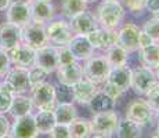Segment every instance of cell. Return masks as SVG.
I'll return each instance as SVG.
<instances>
[{"mask_svg": "<svg viewBox=\"0 0 159 138\" xmlns=\"http://www.w3.org/2000/svg\"><path fill=\"white\" fill-rule=\"evenodd\" d=\"M125 14L126 11L120 2H107V0H102L97 6V10L94 13L98 26L109 30H116L123 24Z\"/></svg>", "mask_w": 159, "mask_h": 138, "instance_id": "cell-1", "label": "cell"}, {"mask_svg": "<svg viewBox=\"0 0 159 138\" xmlns=\"http://www.w3.org/2000/svg\"><path fill=\"white\" fill-rule=\"evenodd\" d=\"M82 68H83V78L97 86L104 84L111 72V65L105 60L104 54H94L93 57L84 61Z\"/></svg>", "mask_w": 159, "mask_h": 138, "instance_id": "cell-2", "label": "cell"}, {"mask_svg": "<svg viewBox=\"0 0 159 138\" xmlns=\"http://www.w3.org/2000/svg\"><path fill=\"white\" fill-rule=\"evenodd\" d=\"M30 101L38 110H54L58 98L57 90L51 83L43 82L30 88Z\"/></svg>", "mask_w": 159, "mask_h": 138, "instance_id": "cell-3", "label": "cell"}, {"mask_svg": "<svg viewBox=\"0 0 159 138\" xmlns=\"http://www.w3.org/2000/svg\"><path fill=\"white\" fill-rule=\"evenodd\" d=\"M4 82L0 83V90L11 94V96H18V94H25L30 90L29 84V75L28 69L24 68H10L7 75L4 76Z\"/></svg>", "mask_w": 159, "mask_h": 138, "instance_id": "cell-4", "label": "cell"}, {"mask_svg": "<svg viewBox=\"0 0 159 138\" xmlns=\"http://www.w3.org/2000/svg\"><path fill=\"white\" fill-rule=\"evenodd\" d=\"M119 120H120V116L115 110L96 113L90 119L91 134H100L102 137H112L116 131Z\"/></svg>", "mask_w": 159, "mask_h": 138, "instance_id": "cell-5", "label": "cell"}, {"mask_svg": "<svg viewBox=\"0 0 159 138\" xmlns=\"http://www.w3.org/2000/svg\"><path fill=\"white\" fill-rule=\"evenodd\" d=\"M21 42L26 44L32 50H40L48 44L46 25L38 22H28L21 28Z\"/></svg>", "mask_w": 159, "mask_h": 138, "instance_id": "cell-6", "label": "cell"}, {"mask_svg": "<svg viewBox=\"0 0 159 138\" xmlns=\"http://www.w3.org/2000/svg\"><path fill=\"white\" fill-rule=\"evenodd\" d=\"M126 118L140 127H147L154 120V110L144 98H134L126 106Z\"/></svg>", "mask_w": 159, "mask_h": 138, "instance_id": "cell-7", "label": "cell"}, {"mask_svg": "<svg viewBox=\"0 0 159 138\" xmlns=\"http://www.w3.org/2000/svg\"><path fill=\"white\" fill-rule=\"evenodd\" d=\"M46 33H47L48 44L54 47H62L68 46L71 42L73 32L66 20H53L46 25Z\"/></svg>", "mask_w": 159, "mask_h": 138, "instance_id": "cell-8", "label": "cell"}, {"mask_svg": "<svg viewBox=\"0 0 159 138\" xmlns=\"http://www.w3.org/2000/svg\"><path fill=\"white\" fill-rule=\"evenodd\" d=\"M139 33L140 28L133 22H125L118 28L116 35V44L122 47L127 53L139 51Z\"/></svg>", "mask_w": 159, "mask_h": 138, "instance_id": "cell-9", "label": "cell"}, {"mask_svg": "<svg viewBox=\"0 0 159 138\" xmlns=\"http://www.w3.org/2000/svg\"><path fill=\"white\" fill-rule=\"evenodd\" d=\"M157 82L154 69H149L147 66L141 65L131 69V87L137 96H143L147 93L149 87Z\"/></svg>", "mask_w": 159, "mask_h": 138, "instance_id": "cell-10", "label": "cell"}, {"mask_svg": "<svg viewBox=\"0 0 159 138\" xmlns=\"http://www.w3.org/2000/svg\"><path fill=\"white\" fill-rule=\"evenodd\" d=\"M7 57L10 60V64L15 68L29 69L35 62V50H32L24 43H20L18 46L6 51Z\"/></svg>", "mask_w": 159, "mask_h": 138, "instance_id": "cell-11", "label": "cell"}, {"mask_svg": "<svg viewBox=\"0 0 159 138\" xmlns=\"http://www.w3.org/2000/svg\"><path fill=\"white\" fill-rule=\"evenodd\" d=\"M33 65L43 69L47 75L54 73L58 68V58H57V47L47 44L46 47L35 51V62Z\"/></svg>", "mask_w": 159, "mask_h": 138, "instance_id": "cell-12", "label": "cell"}, {"mask_svg": "<svg viewBox=\"0 0 159 138\" xmlns=\"http://www.w3.org/2000/svg\"><path fill=\"white\" fill-rule=\"evenodd\" d=\"M116 35H118V29L109 30V29H104V28L98 26L91 33H89L87 40L90 42V44L93 46L94 50L105 53L109 47L116 44Z\"/></svg>", "mask_w": 159, "mask_h": 138, "instance_id": "cell-13", "label": "cell"}, {"mask_svg": "<svg viewBox=\"0 0 159 138\" xmlns=\"http://www.w3.org/2000/svg\"><path fill=\"white\" fill-rule=\"evenodd\" d=\"M68 22H69V26H71L73 35H80V36H87L89 33H91L94 29L98 28V22L96 20V15L93 13H90L89 10L75 15Z\"/></svg>", "mask_w": 159, "mask_h": 138, "instance_id": "cell-14", "label": "cell"}, {"mask_svg": "<svg viewBox=\"0 0 159 138\" xmlns=\"http://www.w3.org/2000/svg\"><path fill=\"white\" fill-rule=\"evenodd\" d=\"M29 8L30 21L42 24V25H47L50 21L54 20V15H56V8H54L53 3L47 2V0H32Z\"/></svg>", "mask_w": 159, "mask_h": 138, "instance_id": "cell-15", "label": "cell"}, {"mask_svg": "<svg viewBox=\"0 0 159 138\" xmlns=\"http://www.w3.org/2000/svg\"><path fill=\"white\" fill-rule=\"evenodd\" d=\"M8 136L13 138H38L39 133L36 130L35 119H33L32 113L28 116H24V118L14 119V123L11 124Z\"/></svg>", "mask_w": 159, "mask_h": 138, "instance_id": "cell-16", "label": "cell"}, {"mask_svg": "<svg viewBox=\"0 0 159 138\" xmlns=\"http://www.w3.org/2000/svg\"><path fill=\"white\" fill-rule=\"evenodd\" d=\"M57 80L64 87H72L83 79V68L80 62L69 64V65L58 66L56 70Z\"/></svg>", "mask_w": 159, "mask_h": 138, "instance_id": "cell-17", "label": "cell"}, {"mask_svg": "<svg viewBox=\"0 0 159 138\" xmlns=\"http://www.w3.org/2000/svg\"><path fill=\"white\" fill-rule=\"evenodd\" d=\"M98 90V86L83 78L80 82H78L71 87V96L75 102L80 104V105H87Z\"/></svg>", "mask_w": 159, "mask_h": 138, "instance_id": "cell-18", "label": "cell"}, {"mask_svg": "<svg viewBox=\"0 0 159 138\" xmlns=\"http://www.w3.org/2000/svg\"><path fill=\"white\" fill-rule=\"evenodd\" d=\"M68 48L78 62H82V61L84 62L86 60L96 54V50L90 44V42L87 40V36L73 35L71 42L68 43Z\"/></svg>", "mask_w": 159, "mask_h": 138, "instance_id": "cell-19", "label": "cell"}, {"mask_svg": "<svg viewBox=\"0 0 159 138\" xmlns=\"http://www.w3.org/2000/svg\"><path fill=\"white\" fill-rule=\"evenodd\" d=\"M21 42V26L10 22L0 24V48L4 51L18 46Z\"/></svg>", "mask_w": 159, "mask_h": 138, "instance_id": "cell-20", "label": "cell"}, {"mask_svg": "<svg viewBox=\"0 0 159 138\" xmlns=\"http://www.w3.org/2000/svg\"><path fill=\"white\" fill-rule=\"evenodd\" d=\"M7 22L22 28L30 22V8L29 4L24 3H10L7 7Z\"/></svg>", "mask_w": 159, "mask_h": 138, "instance_id": "cell-21", "label": "cell"}, {"mask_svg": "<svg viewBox=\"0 0 159 138\" xmlns=\"http://www.w3.org/2000/svg\"><path fill=\"white\" fill-rule=\"evenodd\" d=\"M107 82L112 83L119 88L122 93H127L131 87V68L129 66H120V68H111Z\"/></svg>", "mask_w": 159, "mask_h": 138, "instance_id": "cell-22", "label": "cell"}, {"mask_svg": "<svg viewBox=\"0 0 159 138\" xmlns=\"http://www.w3.org/2000/svg\"><path fill=\"white\" fill-rule=\"evenodd\" d=\"M53 113H54V118H56V122L60 124H71L78 118V109L69 101L57 102Z\"/></svg>", "mask_w": 159, "mask_h": 138, "instance_id": "cell-23", "label": "cell"}, {"mask_svg": "<svg viewBox=\"0 0 159 138\" xmlns=\"http://www.w3.org/2000/svg\"><path fill=\"white\" fill-rule=\"evenodd\" d=\"M32 108L33 105H32V101H30V97H26L25 94H18V96L13 97L8 113L14 119L24 118V116H28L32 113Z\"/></svg>", "mask_w": 159, "mask_h": 138, "instance_id": "cell-24", "label": "cell"}, {"mask_svg": "<svg viewBox=\"0 0 159 138\" xmlns=\"http://www.w3.org/2000/svg\"><path fill=\"white\" fill-rule=\"evenodd\" d=\"M116 105V102L112 100L111 97H108L105 93L100 88L96 93V96L91 98V101L87 104L89 109L91 110L93 115L96 113H102V112H108V110H114Z\"/></svg>", "mask_w": 159, "mask_h": 138, "instance_id": "cell-25", "label": "cell"}, {"mask_svg": "<svg viewBox=\"0 0 159 138\" xmlns=\"http://www.w3.org/2000/svg\"><path fill=\"white\" fill-rule=\"evenodd\" d=\"M33 119L39 134H48L57 124L53 110H39L36 115H33Z\"/></svg>", "mask_w": 159, "mask_h": 138, "instance_id": "cell-26", "label": "cell"}, {"mask_svg": "<svg viewBox=\"0 0 159 138\" xmlns=\"http://www.w3.org/2000/svg\"><path fill=\"white\" fill-rule=\"evenodd\" d=\"M104 57L111 65V68H120V66H126L127 61H129V53L125 51L118 44H114L109 47L108 50L104 53Z\"/></svg>", "mask_w": 159, "mask_h": 138, "instance_id": "cell-27", "label": "cell"}, {"mask_svg": "<svg viewBox=\"0 0 159 138\" xmlns=\"http://www.w3.org/2000/svg\"><path fill=\"white\" fill-rule=\"evenodd\" d=\"M115 134H116V138H141L143 127H140L134 122L125 118L119 120Z\"/></svg>", "mask_w": 159, "mask_h": 138, "instance_id": "cell-28", "label": "cell"}, {"mask_svg": "<svg viewBox=\"0 0 159 138\" xmlns=\"http://www.w3.org/2000/svg\"><path fill=\"white\" fill-rule=\"evenodd\" d=\"M140 54V60H141V64L144 66L149 69H155L159 64V44L158 43H154V44L148 46L145 48H141L139 50Z\"/></svg>", "mask_w": 159, "mask_h": 138, "instance_id": "cell-29", "label": "cell"}, {"mask_svg": "<svg viewBox=\"0 0 159 138\" xmlns=\"http://www.w3.org/2000/svg\"><path fill=\"white\" fill-rule=\"evenodd\" d=\"M69 127V134L71 138H90L91 136V128H90V120L84 118H76Z\"/></svg>", "mask_w": 159, "mask_h": 138, "instance_id": "cell-30", "label": "cell"}, {"mask_svg": "<svg viewBox=\"0 0 159 138\" xmlns=\"http://www.w3.org/2000/svg\"><path fill=\"white\" fill-rule=\"evenodd\" d=\"M87 3L84 0H62L61 3V13L65 18L71 20L75 15L87 10Z\"/></svg>", "mask_w": 159, "mask_h": 138, "instance_id": "cell-31", "label": "cell"}, {"mask_svg": "<svg viewBox=\"0 0 159 138\" xmlns=\"http://www.w3.org/2000/svg\"><path fill=\"white\" fill-rule=\"evenodd\" d=\"M144 100L148 102V105L152 108V110H158L159 109V82L157 80L151 87L147 90V93L144 94Z\"/></svg>", "mask_w": 159, "mask_h": 138, "instance_id": "cell-32", "label": "cell"}, {"mask_svg": "<svg viewBox=\"0 0 159 138\" xmlns=\"http://www.w3.org/2000/svg\"><path fill=\"white\" fill-rule=\"evenodd\" d=\"M152 39L155 43H159V21L157 18L151 17L149 20L145 21V24L141 28Z\"/></svg>", "mask_w": 159, "mask_h": 138, "instance_id": "cell-33", "label": "cell"}, {"mask_svg": "<svg viewBox=\"0 0 159 138\" xmlns=\"http://www.w3.org/2000/svg\"><path fill=\"white\" fill-rule=\"evenodd\" d=\"M28 75H29L30 88L35 87V86H38V84H40V83L46 82V78H47V73H46L43 69L38 68V66H35V65H32L28 69Z\"/></svg>", "mask_w": 159, "mask_h": 138, "instance_id": "cell-34", "label": "cell"}, {"mask_svg": "<svg viewBox=\"0 0 159 138\" xmlns=\"http://www.w3.org/2000/svg\"><path fill=\"white\" fill-rule=\"evenodd\" d=\"M120 3L133 15H141L145 11V0H120Z\"/></svg>", "mask_w": 159, "mask_h": 138, "instance_id": "cell-35", "label": "cell"}, {"mask_svg": "<svg viewBox=\"0 0 159 138\" xmlns=\"http://www.w3.org/2000/svg\"><path fill=\"white\" fill-rule=\"evenodd\" d=\"M57 58H58V66L69 65V64H75L78 61L69 51L68 46H62V47H57Z\"/></svg>", "mask_w": 159, "mask_h": 138, "instance_id": "cell-36", "label": "cell"}, {"mask_svg": "<svg viewBox=\"0 0 159 138\" xmlns=\"http://www.w3.org/2000/svg\"><path fill=\"white\" fill-rule=\"evenodd\" d=\"M48 136H50V138H71L68 124H60V123H57L53 127V130L48 133Z\"/></svg>", "mask_w": 159, "mask_h": 138, "instance_id": "cell-37", "label": "cell"}, {"mask_svg": "<svg viewBox=\"0 0 159 138\" xmlns=\"http://www.w3.org/2000/svg\"><path fill=\"white\" fill-rule=\"evenodd\" d=\"M101 90H102L108 97H111L112 100L115 101V102H116V101H118L122 96H123V93H122V91L119 90L116 86H114L112 83H109V82H105V83H104Z\"/></svg>", "mask_w": 159, "mask_h": 138, "instance_id": "cell-38", "label": "cell"}, {"mask_svg": "<svg viewBox=\"0 0 159 138\" xmlns=\"http://www.w3.org/2000/svg\"><path fill=\"white\" fill-rule=\"evenodd\" d=\"M10 68H11V64L7 57V53L0 48V78H4L7 75V72L10 70Z\"/></svg>", "mask_w": 159, "mask_h": 138, "instance_id": "cell-39", "label": "cell"}, {"mask_svg": "<svg viewBox=\"0 0 159 138\" xmlns=\"http://www.w3.org/2000/svg\"><path fill=\"white\" fill-rule=\"evenodd\" d=\"M13 97L14 96H11V94L0 90V113L8 112L10 105H11V101H13Z\"/></svg>", "mask_w": 159, "mask_h": 138, "instance_id": "cell-40", "label": "cell"}, {"mask_svg": "<svg viewBox=\"0 0 159 138\" xmlns=\"http://www.w3.org/2000/svg\"><path fill=\"white\" fill-rule=\"evenodd\" d=\"M154 40H152L151 38H149L148 35L144 32L143 29H140V33H139V50H141V48H145L148 47V46L154 44Z\"/></svg>", "mask_w": 159, "mask_h": 138, "instance_id": "cell-41", "label": "cell"}, {"mask_svg": "<svg viewBox=\"0 0 159 138\" xmlns=\"http://www.w3.org/2000/svg\"><path fill=\"white\" fill-rule=\"evenodd\" d=\"M10 122H8V119L6 118L3 113H0V138L8 136V133H10Z\"/></svg>", "mask_w": 159, "mask_h": 138, "instance_id": "cell-42", "label": "cell"}, {"mask_svg": "<svg viewBox=\"0 0 159 138\" xmlns=\"http://www.w3.org/2000/svg\"><path fill=\"white\" fill-rule=\"evenodd\" d=\"M145 11L149 14L159 11V0H145Z\"/></svg>", "mask_w": 159, "mask_h": 138, "instance_id": "cell-43", "label": "cell"}, {"mask_svg": "<svg viewBox=\"0 0 159 138\" xmlns=\"http://www.w3.org/2000/svg\"><path fill=\"white\" fill-rule=\"evenodd\" d=\"M10 0H0V11L7 10V7L10 6Z\"/></svg>", "mask_w": 159, "mask_h": 138, "instance_id": "cell-44", "label": "cell"}, {"mask_svg": "<svg viewBox=\"0 0 159 138\" xmlns=\"http://www.w3.org/2000/svg\"><path fill=\"white\" fill-rule=\"evenodd\" d=\"M11 3H24V4H30L32 0H10Z\"/></svg>", "mask_w": 159, "mask_h": 138, "instance_id": "cell-45", "label": "cell"}, {"mask_svg": "<svg viewBox=\"0 0 159 138\" xmlns=\"http://www.w3.org/2000/svg\"><path fill=\"white\" fill-rule=\"evenodd\" d=\"M154 120L159 124V109H158V110H155V112H154Z\"/></svg>", "mask_w": 159, "mask_h": 138, "instance_id": "cell-46", "label": "cell"}, {"mask_svg": "<svg viewBox=\"0 0 159 138\" xmlns=\"http://www.w3.org/2000/svg\"><path fill=\"white\" fill-rule=\"evenodd\" d=\"M90 138H112V137H102V136H100V134H91Z\"/></svg>", "mask_w": 159, "mask_h": 138, "instance_id": "cell-47", "label": "cell"}, {"mask_svg": "<svg viewBox=\"0 0 159 138\" xmlns=\"http://www.w3.org/2000/svg\"><path fill=\"white\" fill-rule=\"evenodd\" d=\"M154 72H155V76H157V80L159 82V64H158V66L154 69Z\"/></svg>", "mask_w": 159, "mask_h": 138, "instance_id": "cell-48", "label": "cell"}, {"mask_svg": "<svg viewBox=\"0 0 159 138\" xmlns=\"http://www.w3.org/2000/svg\"><path fill=\"white\" fill-rule=\"evenodd\" d=\"M84 2H86V3H87V4H93V3L98 2V0H84Z\"/></svg>", "mask_w": 159, "mask_h": 138, "instance_id": "cell-49", "label": "cell"}, {"mask_svg": "<svg viewBox=\"0 0 159 138\" xmlns=\"http://www.w3.org/2000/svg\"><path fill=\"white\" fill-rule=\"evenodd\" d=\"M152 17H154V18H157V20L159 21V11H157V13H155V14H152Z\"/></svg>", "mask_w": 159, "mask_h": 138, "instance_id": "cell-50", "label": "cell"}, {"mask_svg": "<svg viewBox=\"0 0 159 138\" xmlns=\"http://www.w3.org/2000/svg\"><path fill=\"white\" fill-rule=\"evenodd\" d=\"M151 138H159V137H158V134L154 131V134H152V136H151Z\"/></svg>", "mask_w": 159, "mask_h": 138, "instance_id": "cell-51", "label": "cell"}, {"mask_svg": "<svg viewBox=\"0 0 159 138\" xmlns=\"http://www.w3.org/2000/svg\"><path fill=\"white\" fill-rule=\"evenodd\" d=\"M155 133H157V134H158V137H159V124L157 126V130H155Z\"/></svg>", "mask_w": 159, "mask_h": 138, "instance_id": "cell-52", "label": "cell"}, {"mask_svg": "<svg viewBox=\"0 0 159 138\" xmlns=\"http://www.w3.org/2000/svg\"><path fill=\"white\" fill-rule=\"evenodd\" d=\"M107 2H120V0H107Z\"/></svg>", "mask_w": 159, "mask_h": 138, "instance_id": "cell-53", "label": "cell"}, {"mask_svg": "<svg viewBox=\"0 0 159 138\" xmlns=\"http://www.w3.org/2000/svg\"><path fill=\"white\" fill-rule=\"evenodd\" d=\"M3 138H13V137H10V136H6V137H3Z\"/></svg>", "mask_w": 159, "mask_h": 138, "instance_id": "cell-54", "label": "cell"}, {"mask_svg": "<svg viewBox=\"0 0 159 138\" xmlns=\"http://www.w3.org/2000/svg\"><path fill=\"white\" fill-rule=\"evenodd\" d=\"M47 2H51V0H47Z\"/></svg>", "mask_w": 159, "mask_h": 138, "instance_id": "cell-55", "label": "cell"}, {"mask_svg": "<svg viewBox=\"0 0 159 138\" xmlns=\"http://www.w3.org/2000/svg\"><path fill=\"white\" fill-rule=\"evenodd\" d=\"M158 44H159V43H158Z\"/></svg>", "mask_w": 159, "mask_h": 138, "instance_id": "cell-56", "label": "cell"}]
</instances>
